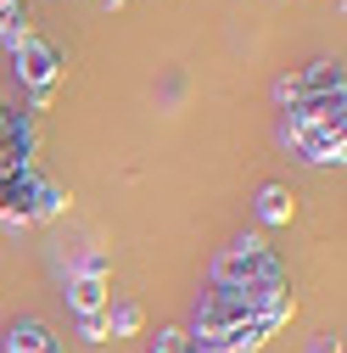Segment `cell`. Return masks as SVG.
Wrapping results in <instances>:
<instances>
[{"mask_svg": "<svg viewBox=\"0 0 347 353\" xmlns=\"http://www.w3.org/2000/svg\"><path fill=\"white\" fill-rule=\"evenodd\" d=\"M45 191H51V180L34 163L17 168V174H6V180H0V225H6V230L39 225V219H45Z\"/></svg>", "mask_w": 347, "mask_h": 353, "instance_id": "3957f363", "label": "cell"}, {"mask_svg": "<svg viewBox=\"0 0 347 353\" xmlns=\"http://www.w3.org/2000/svg\"><path fill=\"white\" fill-rule=\"evenodd\" d=\"M101 320H107V336H135V331L146 325V308L129 297V292H112L107 308H101Z\"/></svg>", "mask_w": 347, "mask_h": 353, "instance_id": "9c48e42d", "label": "cell"}, {"mask_svg": "<svg viewBox=\"0 0 347 353\" xmlns=\"http://www.w3.org/2000/svg\"><path fill=\"white\" fill-rule=\"evenodd\" d=\"M291 320L297 314V297H291V286L280 281V286H213L207 297H202V308H196V331L191 336H219V331H230V325H246V320Z\"/></svg>", "mask_w": 347, "mask_h": 353, "instance_id": "6da1fadb", "label": "cell"}, {"mask_svg": "<svg viewBox=\"0 0 347 353\" xmlns=\"http://www.w3.org/2000/svg\"><path fill=\"white\" fill-rule=\"evenodd\" d=\"M314 353H341V342H336V336H319V342H314Z\"/></svg>", "mask_w": 347, "mask_h": 353, "instance_id": "5bb4252c", "label": "cell"}, {"mask_svg": "<svg viewBox=\"0 0 347 353\" xmlns=\"http://www.w3.org/2000/svg\"><path fill=\"white\" fill-rule=\"evenodd\" d=\"M286 129H330V135H347V90L286 101Z\"/></svg>", "mask_w": 347, "mask_h": 353, "instance_id": "5b68a950", "label": "cell"}, {"mask_svg": "<svg viewBox=\"0 0 347 353\" xmlns=\"http://www.w3.org/2000/svg\"><path fill=\"white\" fill-rule=\"evenodd\" d=\"M6 353H67V347H62V336L45 320H17L6 331Z\"/></svg>", "mask_w": 347, "mask_h": 353, "instance_id": "ba28073f", "label": "cell"}, {"mask_svg": "<svg viewBox=\"0 0 347 353\" xmlns=\"http://www.w3.org/2000/svg\"><path fill=\"white\" fill-rule=\"evenodd\" d=\"M6 6H12V0H0V12H6Z\"/></svg>", "mask_w": 347, "mask_h": 353, "instance_id": "9a60e30c", "label": "cell"}, {"mask_svg": "<svg viewBox=\"0 0 347 353\" xmlns=\"http://www.w3.org/2000/svg\"><path fill=\"white\" fill-rule=\"evenodd\" d=\"M291 191L286 185H264L257 191V219H264V225H291Z\"/></svg>", "mask_w": 347, "mask_h": 353, "instance_id": "8fae6325", "label": "cell"}, {"mask_svg": "<svg viewBox=\"0 0 347 353\" xmlns=\"http://www.w3.org/2000/svg\"><path fill=\"white\" fill-rule=\"evenodd\" d=\"M286 141L308 157V163H336L341 168V157H347V135H330V129H286Z\"/></svg>", "mask_w": 347, "mask_h": 353, "instance_id": "8992f818", "label": "cell"}, {"mask_svg": "<svg viewBox=\"0 0 347 353\" xmlns=\"http://www.w3.org/2000/svg\"><path fill=\"white\" fill-rule=\"evenodd\" d=\"M12 57H17V79L28 84L34 107H51V96H56V79H62V51L51 46V39L28 34V39H17V46H12Z\"/></svg>", "mask_w": 347, "mask_h": 353, "instance_id": "277c9868", "label": "cell"}, {"mask_svg": "<svg viewBox=\"0 0 347 353\" xmlns=\"http://www.w3.org/2000/svg\"><path fill=\"white\" fill-rule=\"evenodd\" d=\"M107 297H112V281H107V275H73V281H67L73 314H101Z\"/></svg>", "mask_w": 347, "mask_h": 353, "instance_id": "30bf717a", "label": "cell"}, {"mask_svg": "<svg viewBox=\"0 0 347 353\" xmlns=\"http://www.w3.org/2000/svg\"><path fill=\"white\" fill-rule=\"evenodd\" d=\"M280 281H286L280 252H269L257 236H241L213 258V286H280Z\"/></svg>", "mask_w": 347, "mask_h": 353, "instance_id": "7a4b0ae2", "label": "cell"}, {"mask_svg": "<svg viewBox=\"0 0 347 353\" xmlns=\"http://www.w3.org/2000/svg\"><path fill=\"white\" fill-rule=\"evenodd\" d=\"M286 79H291V101H297V96H330V90H347L341 62H314V68L286 73Z\"/></svg>", "mask_w": 347, "mask_h": 353, "instance_id": "52a82bcc", "label": "cell"}, {"mask_svg": "<svg viewBox=\"0 0 347 353\" xmlns=\"http://www.w3.org/2000/svg\"><path fill=\"white\" fill-rule=\"evenodd\" d=\"M34 28H28V0H12V6L6 12H0V46H17V39H28Z\"/></svg>", "mask_w": 347, "mask_h": 353, "instance_id": "7c38bea8", "label": "cell"}, {"mask_svg": "<svg viewBox=\"0 0 347 353\" xmlns=\"http://www.w3.org/2000/svg\"><path fill=\"white\" fill-rule=\"evenodd\" d=\"M78 336L84 342H107V320L101 314H78Z\"/></svg>", "mask_w": 347, "mask_h": 353, "instance_id": "4fadbf2b", "label": "cell"}]
</instances>
